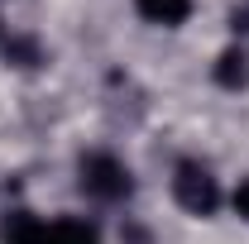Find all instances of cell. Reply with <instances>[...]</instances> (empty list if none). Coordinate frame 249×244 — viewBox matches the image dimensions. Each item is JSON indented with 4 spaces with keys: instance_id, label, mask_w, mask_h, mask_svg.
Here are the masks:
<instances>
[{
    "instance_id": "obj_5",
    "label": "cell",
    "mask_w": 249,
    "mask_h": 244,
    "mask_svg": "<svg viewBox=\"0 0 249 244\" xmlns=\"http://www.w3.org/2000/svg\"><path fill=\"white\" fill-rule=\"evenodd\" d=\"M216 82L225 87V91H240V87H249V58L240 53V48H225L216 62Z\"/></svg>"
},
{
    "instance_id": "obj_6",
    "label": "cell",
    "mask_w": 249,
    "mask_h": 244,
    "mask_svg": "<svg viewBox=\"0 0 249 244\" xmlns=\"http://www.w3.org/2000/svg\"><path fill=\"white\" fill-rule=\"evenodd\" d=\"M53 244H101L91 220H82V215H58L53 220Z\"/></svg>"
},
{
    "instance_id": "obj_4",
    "label": "cell",
    "mask_w": 249,
    "mask_h": 244,
    "mask_svg": "<svg viewBox=\"0 0 249 244\" xmlns=\"http://www.w3.org/2000/svg\"><path fill=\"white\" fill-rule=\"evenodd\" d=\"M134 10H139L149 24L173 29V24H182L187 15H192V0H134Z\"/></svg>"
},
{
    "instance_id": "obj_2",
    "label": "cell",
    "mask_w": 249,
    "mask_h": 244,
    "mask_svg": "<svg viewBox=\"0 0 249 244\" xmlns=\"http://www.w3.org/2000/svg\"><path fill=\"white\" fill-rule=\"evenodd\" d=\"M82 187L91 192L96 201H120L129 196V168H124L120 158H110V153H87L82 158Z\"/></svg>"
},
{
    "instance_id": "obj_8",
    "label": "cell",
    "mask_w": 249,
    "mask_h": 244,
    "mask_svg": "<svg viewBox=\"0 0 249 244\" xmlns=\"http://www.w3.org/2000/svg\"><path fill=\"white\" fill-rule=\"evenodd\" d=\"M235 211L249 220V182H240V187H235Z\"/></svg>"
},
{
    "instance_id": "obj_3",
    "label": "cell",
    "mask_w": 249,
    "mask_h": 244,
    "mask_svg": "<svg viewBox=\"0 0 249 244\" xmlns=\"http://www.w3.org/2000/svg\"><path fill=\"white\" fill-rule=\"evenodd\" d=\"M5 244H53V220H38L34 211H10L0 220Z\"/></svg>"
},
{
    "instance_id": "obj_1",
    "label": "cell",
    "mask_w": 249,
    "mask_h": 244,
    "mask_svg": "<svg viewBox=\"0 0 249 244\" xmlns=\"http://www.w3.org/2000/svg\"><path fill=\"white\" fill-rule=\"evenodd\" d=\"M173 196H178V206L187 215H216L220 206V187L216 177L201 168V163H178V173H173Z\"/></svg>"
},
{
    "instance_id": "obj_7",
    "label": "cell",
    "mask_w": 249,
    "mask_h": 244,
    "mask_svg": "<svg viewBox=\"0 0 249 244\" xmlns=\"http://www.w3.org/2000/svg\"><path fill=\"white\" fill-rule=\"evenodd\" d=\"M5 58L19 62V67H38V43L34 38H10L5 43Z\"/></svg>"
}]
</instances>
